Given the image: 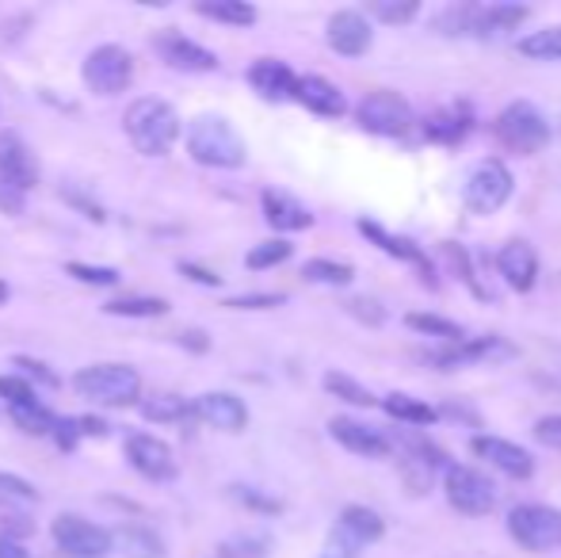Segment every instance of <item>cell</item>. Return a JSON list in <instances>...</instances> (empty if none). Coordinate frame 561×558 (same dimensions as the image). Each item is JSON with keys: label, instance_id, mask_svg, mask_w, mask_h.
Segmentation results:
<instances>
[{"label": "cell", "instance_id": "1", "mask_svg": "<svg viewBox=\"0 0 561 558\" xmlns=\"http://www.w3.org/2000/svg\"><path fill=\"white\" fill-rule=\"evenodd\" d=\"M126 138L134 141V149L146 157H164L180 138V115L172 104L164 100H153V96H141L126 107Z\"/></svg>", "mask_w": 561, "mask_h": 558}, {"label": "cell", "instance_id": "2", "mask_svg": "<svg viewBox=\"0 0 561 558\" xmlns=\"http://www.w3.org/2000/svg\"><path fill=\"white\" fill-rule=\"evenodd\" d=\"M187 153L207 169H241L244 164V138L222 115H199L187 127Z\"/></svg>", "mask_w": 561, "mask_h": 558}, {"label": "cell", "instance_id": "3", "mask_svg": "<svg viewBox=\"0 0 561 558\" xmlns=\"http://www.w3.org/2000/svg\"><path fill=\"white\" fill-rule=\"evenodd\" d=\"M73 390L96 406H130L141 395V375L126 364H92L73 375Z\"/></svg>", "mask_w": 561, "mask_h": 558}, {"label": "cell", "instance_id": "4", "mask_svg": "<svg viewBox=\"0 0 561 558\" xmlns=\"http://www.w3.org/2000/svg\"><path fill=\"white\" fill-rule=\"evenodd\" d=\"M386 440H390V452H398V467H401V478H405L409 493H424L432 486V478H436V470L447 467L444 452H439L428 436H421V432L401 429V432H393V436L386 432Z\"/></svg>", "mask_w": 561, "mask_h": 558}, {"label": "cell", "instance_id": "5", "mask_svg": "<svg viewBox=\"0 0 561 558\" xmlns=\"http://www.w3.org/2000/svg\"><path fill=\"white\" fill-rule=\"evenodd\" d=\"M550 123L547 115L539 112L535 104H527V100H516V104H508L501 115H496V138H501V146H508L512 153H539V149L550 146Z\"/></svg>", "mask_w": 561, "mask_h": 558}, {"label": "cell", "instance_id": "6", "mask_svg": "<svg viewBox=\"0 0 561 558\" xmlns=\"http://www.w3.org/2000/svg\"><path fill=\"white\" fill-rule=\"evenodd\" d=\"M355 119L367 135H378V138H401L413 130L416 115H413V104H409L401 92H390V89H378L370 96L359 100L355 107Z\"/></svg>", "mask_w": 561, "mask_h": 558}, {"label": "cell", "instance_id": "7", "mask_svg": "<svg viewBox=\"0 0 561 558\" xmlns=\"http://www.w3.org/2000/svg\"><path fill=\"white\" fill-rule=\"evenodd\" d=\"M444 493L462 516H485L496 509V486L489 475L466 463H447L444 467Z\"/></svg>", "mask_w": 561, "mask_h": 558}, {"label": "cell", "instance_id": "8", "mask_svg": "<svg viewBox=\"0 0 561 558\" xmlns=\"http://www.w3.org/2000/svg\"><path fill=\"white\" fill-rule=\"evenodd\" d=\"M508 532L524 551H554L561 547V513L539 501H524L508 513Z\"/></svg>", "mask_w": 561, "mask_h": 558}, {"label": "cell", "instance_id": "9", "mask_svg": "<svg viewBox=\"0 0 561 558\" xmlns=\"http://www.w3.org/2000/svg\"><path fill=\"white\" fill-rule=\"evenodd\" d=\"M512 172L504 161H481L478 169L466 176V187H462V200L473 215H496L504 203L512 200Z\"/></svg>", "mask_w": 561, "mask_h": 558}, {"label": "cell", "instance_id": "10", "mask_svg": "<svg viewBox=\"0 0 561 558\" xmlns=\"http://www.w3.org/2000/svg\"><path fill=\"white\" fill-rule=\"evenodd\" d=\"M81 77H84V84L96 92V96H118V92L134 81L130 50H123V46H115V43L96 46V50L84 58Z\"/></svg>", "mask_w": 561, "mask_h": 558}, {"label": "cell", "instance_id": "11", "mask_svg": "<svg viewBox=\"0 0 561 558\" xmlns=\"http://www.w3.org/2000/svg\"><path fill=\"white\" fill-rule=\"evenodd\" d=\"M54 544H58V551H66L69 558H107L115 551L112 532L84 521V516H73V513L54 521Z\"/></svg>", "mask_w": 561, "mask_h": 558}, {"label": "cell", "instance_id": "12", "mask_svg": "<svg viewBox=\"0 0 561 558\" xmlns=\"http://www.w3.org/2000/svg\"><path fill=\"white\" fill-rule=\"evenodd\" d=\"M512 356V344L501 341V337H466V341L444 344L439 352H428V360L436 367H466V364H489V360H504Z\"/></svg>", "mask_w": 561, "mask_h": 558}, {"label": "cell", "instance_id": "13", "mask_svg": "<svg viewBox=\"0 0 561 558\" xmlns=\"http://www.w3.org/2000/svg\"><path fill=\"white\" fill-rule=\"evenodd\" d=\"M126 459L138 475H146L149 482H169L176 478V459H172V447L164 440L149 436V432H138V436L126 440Z\"/></svg>", "mask_w": 561, "mask_h": 558}, {"label": "cell", "instance_id": "14", "mask_svg": "<svg viewBox=\"0 0 561 558\" xmlns=\"http://www.w3.org/2000/svg\"><path fill=\"white\" fill-rule=\"evenodd\" d=\"M470 452L478 459H485L489 467H496L501 475L508 478H531L535 475V459L527 447L512 444V440H501V436H473L470 440Z\"/></svg>", "mask_w": 561, "mask_h": 558}, {"label": "cell", "instance_id": "15", "mask_svg": "<svg viewBox=\"0 0 561 558\" xmlns=\"http://www.w3.org/2000/svg\"><path fill=\"white\" fill-rule=\"evenodd\" d=\"M325 38L336 54H344V58H359V54L370 50L375 31H370V20L363 12H355V8H340V12H333V20H329Z\"/></svg>", "mask_w": 561, "mask_h": 558}, {"label": "cell", "instance_id": "16", "mask_svg": "<svg viewBox=\"0 0 561 558\" xmlns=\"http://www.w3.org/2000/svg\"><path fill=\"white\" fill-rule=\"evenodd\" d=\"M153 50L161 54L172 69H180V73H210V69H218V58L207 50V46L192 43V38L176 35V31H164V35H157Z\"/></svg>", "mask_w": 561, "mask_h": 558}, {"label": "cell", "instance_id": "17", "mask_svg": "<svg viewBox=\"0 0 561 558\" xmlns=\"http://www.w3.org/2000/svg\"><path fill=\"white\" fill-rule=\"evenodd\" d=\"M524 4H466V35L473 38H496L504 31L519 27L527 20Z\"/></svg>", "mask_w": 561, "mask_h": 558}, {"label": "cell", "instance_id": "18", "mask_svg": "<svg viewBox=\"0 0 561 558\" xmlns=\"http://www.w3.org/2000/svg\"><path fill=\"white\" fill-rule=\"evenodd\" d=\"M329 432H333V440L340 447H347L352 455H363V459H382V455H390V440H386V432L375 429V424H363L355 418H333Z\"/></svg>", "mask_w": 561, "mask_h": 558}, {"label": "cell", "instance_id": "19", "mask_svg": "<svg viewBox=\"0 0 561 558\" xmlns=\"http://www.w3.org/2000/svg\"><path fill=\"white\" fill-rule=\"evenodd\" d=\"M0 180L15 187V192H27V187L38 184V164H35V153L23 146L20 135L4 130L0 135Z\"/></svg>", "mask_w": 561, "mask_h": 558}, {"label": "cell", "instance_id": "20", "mask_svg": "<svg viewBox=\"0 0 561 558\" xmlns=\"http://www.w3.org/2000/svg\"><path fill=\"white\" fill-rule=\"evenodd\" d=\"M192 413L199 421H207L210 429H222V432H241L249 424V406L237 395H226V390H210V395L195 398Z\"/></svg>", "mask_w": 561, "mask_h": 558}, {"label": "cell", "instance_id": "21", "mask_svg": "<svg viewBox=\"0 0 561 558\" xmlns=\"http://www.w3.org/2000/svg\"><path fill=\"white\" fill-rule=\"evenodd\" d=\"M249 84L260 92L264 100H272V104H279V100H295V69L287 66V61L279 58H260L249 66Z\"/></svg>", "mask_w": 561, "mask_h": 558}, {"label": "cell", "instance_id": "22", "mask_svg": "<svg viewBox=\"0 0 561 558\" xmlns=\"http://www.w3.org/2000/svg\"><path fill=\"white\" fill-rule=\"evenodd\" d=\"M496 269H501L504 283H508L512 291H531L535 280H539V253H535L527 241H508V246L501 249V257H496Z\"/></svg>", "mask_w": 561, "mask_h": 558}, {"label": "cell", "instance_id": "23", "mask_svg": "<svg viewBox=\"0 0 561 558\" xmlns=\"http://www.w3.org/2000/svg\"><path fill=\"white\" fill-rule=\"evenodd\" d=\"M295 100L306 107V112L325 115V119H340V115L347 112L344 92H340L333 81H325V77H298Z\"/></svg>", "mask_w": 561, "mask_h": 558}, {"label": "cell", "instance_id": "24", "mask_svg": "<svg viewBox=\"0 0 561 558\" xmlns=\"http://www.w3.org/2000/svg\"><path fill=\"white\" fill-rule=\"evenodd\" d=\"M359 230H363V238H370L378 249H382V253H390L393 261H401V264H413V269H421V272H424V280H428V283H436V280H432V276H436V269H432V261L421 253V249L413 246V241L398 238V234L382 230V226L367 223V218H363V223H359Z\"/></svg>", "mask_w": 561, "mask_h": 558}, {"label": "cell", "instance_id": "25", "mask_svg": "<svg viewBox=\"0 0 561 558\" xmlns=\"http://www.w3.org/2000/svg\"><path fill=\"white\" fill-rule=\"evenodd\" d=\"M264 218L275 226L279 234H298V230H310L313 226V215L310 207H302V203L295 200V195L287 192H264Z\"/></svg>", "mask_w": 561, "mask_h": 558}, {"label": "cell", "instance_id": "26", "mask_svg": "<svg viewBox=\"0 0 561 558\" xmlns=\"http://www.w3.org/2000/svg\"><path fill=\"white\" fill-rule=\"evenodd\" d=\"M336 528L344 532V536H352L359 547L378 544V539L386 536V521L375 513V509H367V505H347L344 513H340Z\"/></svg>", "mask_w": 561, "mask_h": 558}, {"label": "cell", "instance_id": "27", "mask_svg": "<svg viewBox=\"0 0 561 558\" xmlns=\"http://www.w3.org/2000/svg\"><path fill=\"white\" fill-rule=\"evenodd\" d=\"M112 547H118L126 558H161L164 544L157 532L138 528V524H123V528L112 532Z\"/></svg>", "mask_w": 561, "mask_h": 558}, {"label": "cell", "instance_id": "28", "mask_svg": "<svg viewBox=\"0 0 561 558\" xmlns=\"http://www.w3.org/2000/svg\"><path fill=\"white\" fill-rule=\"evenodd\" d=\"M382 410L390 413L393 421L413 424V429H428V424H436V421H439V413L432 410L428 402H421V398H413V395H386Z\"/></svg>", "mask_w": 561, "mask_h": 558}, {"label": "cell", "instance_id": "29", "mask_svg": "<svg viewBox=\"0 0 561 558\" xmlns=\"http://www.w3.org/2000/svg\"><path fill=\"white\" fill-rule=\"evenodd\" d=\"M470 112L466 107H455V112H436L428 123H424V135L432 141H447V146H455V141H462L470 135Z\"/></svg>", "mask_w": 561, "mask_h": 558}, {"label": "cell", "instance_id": "30", "mask_svg": "<svg viewBox=\"0 0 561 558\" xmlns=\"http://www.w3.org/2000/svg\"><path fill=\"white\" fill-rule=\"evenodd\" d=\"M195 12L207 15V20L229 23V27H252L256 23V8L244 4V0H203V4H195Z\"/></svg>", "mask_w": 561, "mask_h": 558}, {"label": "cell", "instance_id": "31", "mask_svg": "<svg viewBox=\"0 0 561 558\" xmlns=\"http://www.w3.org/2000/svg\"><path fill=\"white\" fill-rule=\"evenodd\" d=\"M519 54L535 61H561V27H539L519 38Z\"/></svg>", "mask_w": 561, "mask_h": 558}, {"label": "cell", "instance_id": "32", "mask_svg": "<svg viewBox=\"0 0 561 558\" xmlns=\"http://www.w3.org/2000/svg\"><path fill=\"white\" fill-rule=\"evenodd\" d=\"M141 418L157 421V424L184 421V418H192V406H187V398H180V395H153L141 402Z\"/></svg>", "mask_w": 561, "mask_h": 558}, {"label": "cell", "instance_id": "33", "mask_svg": "<svg viewBox=\"0 0 561 558\" xmlns=\"http://www.w3.org/2000/svg\"><path fill=\"white\" fill-rule=\"evenodd\" d=\"M405 326L416 329L424 337H439V341L455 344V341H466V329L458 321H447V318H436V314H405Z\"/></svg>", "mask_w": 561, "mask_h": 558}, {"label": "cell", "instance_id": "34", "mask_svg": "<svg viewBox=\"0 0 561 558\" xmlns=\"http://www.w3.org/2000/svg\"><path fill=\"white\" fill-rule=\"evenodd\" d=\"M104 310L115 314V318H161V314H169V303H164V298L126 295V298H112Z\"/></svg>", "mask_w": 561, "mask_h": 558}, {"label": "cell", "instance_id": "35", "mask_svg": "<svg viewBox=\"0 0 561 558\" xmlns=\"http://www.w3.org/2000/svg\"><path fill=\"white\" fill-rule=\"evenodd\" d=\"M290 253H295V246H290V241H283V238L260 241V246H252V249H249V257H244V269H252V272L275 269V264L290 261Z\"/></svg>", "mask_w": 561, "mask_h": 558}, {"label": "cell", "instance_id": "36", "mask_svg": "<svg viewBox=\"0 0 561 558\" xmlns=\"http://www.w3.org/2000/svg\"><path fill=\"white\" fill-rule=\"evenodd\" d=\"M302 276L310 283H329V287H344L352 283L355 269L352 264H340V261H325V257H313V261L302 264Z\"/></svg>", "mask_w": 561, "mask_h": 558}, {"label": "cell", "instance_id": "37", "mask_svg": "<svg viewBox=\"0 0 561 558\" xmlns=\"http://www.w3.org/2000/svg\"><path fill=\"white\" fill-rule=\"evenodd\" d=\"M325 390L333 398H340V402L347 406H359V410H367V406H375V395H370L367 387H359L355 379H347L344 372H329L325 375Z\"/></svg>", "mask_w": 561, "mask_h": 558}, {"label": "cell", "instance_id": "38", "mask_svg": "<svg viewBox=\"0 0 561 558\" xmlns=\"http://www.w3.org/2000/svg\"><path fill=\"white\" fill-rule=\"evenodd\" d=\"M8 413H12V421L20 424L23 432H35V436H46V432H54V424H58V418H54L43 402L20 406V410H8Z\"/></svg>", "mask_w": 561, "mask_h": 558}, {"label": "cell", "instance_id": "39", "mask_svg": "<svg viewBox=\"0 0 561 558\" xmlns=\"http://www.w3.org/2000/svg\"><path fill=\"white\" fill-rule=\"evenodd\" d=\"M0 402L8 410H20V406H35L38 395L27 379H15V375H0Z\"/></svg>", "mask_w": 561, "mask_h": 558}, {"label": "cell", "instance_id": "40", "mask_svg": "<svg viewBox=\"0 0 561 558\" xmlns=\"http://www.w3.org/2000/svg\"><path fill=\"white\" fill-rule=\"evenodd\" d=\"M0 501L4 505H31V501H38V490L15 475H0Z\"/></svg>", "mask_w": 561, "mask_h": 558}, {"label": "cell", "instance_id": "41", "mask_svg": "<svg viewBox=\"0 0 561 558\" xmlns=\"http://www.w3.org/2000/svg\"><path fill=\"white\" fill-rule=\"evenodd\" d=\"M370 15L375 20H382V23H413L416 15H421V4L416 0H405V4H370Z\"/></svg>", "mask_w": 561, "mask_h": 558}, {"label": "cell", "instance_id": "42", "mask_svg": "<svg viewBox=\"0 0 561 558\" xmlns=\"http://www.w3.org/2000/svg\"><path fill=\"white\" fill-rule=\"evenodd\" d=\"M363 547L355 544L352 536H344L340 528H333V536L325 539V547H321V558H359Z\"/></svg>", "mask_w": 561, "mask_h": 558}, {"label": "cell", "instance_id": "43", "mask_svg": "<svg viewBox=\"0 0 561 558\" xmlns=\"http://www.w3.org/2000/svg\"><path fill=\"white\" fill-rule=\"evenodd\" d=\"M69 276H77L81 283H96V287H112L118 283V272L115 269H92V264H66Z\"/></svg>", "mask_w": 561, "mask_h": 558}, {"label": "cell", "instance_id": "44", "mask_svg": "<svg viewBox=\"0 0 561 558\" xmlns=\"http://www.w3.org/2000/svg\"><path fill=\"white\" fill-rule=\"evenodd\" d=\"M267 539H229L222 544V558H264Z\"/></svg>", "mask_w": 561, "mask_h": 558}, {"label": "cell", "instance_id": "45", "mask_svg": "<svg viewBox=\"0 0 561 558\" xmlns=\"http://www.w3.org/2000/svg\"><path fill=\"white\" fill-rule=\"evenodd\" d=\"M535 440L547 447H554V452H561V418L554 413V418H539L535 421Z\"/></svg>", "mask_w": 561, "mask_h": 558}, {"label": "cell", "instance_id": "46", "mask_svg": "<svg viewBox=\"0 0 561 558\" xmlns=\"http://www.w3.org/2000/svg\"><path fill=\"white\" fill-rule=\"evenodd\" d=\"M283 303H287L283 295H241V298H229L226 306H233V310H272V306Z\"/></svg>", "mask_w": 561, "mask_h": 558}, {"label": "cell", "instance_id": "47", "mask_svg": "<svg viewBox=\"0 0 561 558\" xmlns=\"http://www.w3.org/2000/svg\"><path fill=\"white\" fill-rule=\"evenodd\" d=\"M347 310L352 314H359L363 321H370V326H378V321L386 318V310L378 303H370V298H352V303H347Z\"/></svg>", "mask_w": 561, "mask_h": 558}, {"label": "cell", "instance_id": "48", "mask_svg": "<svg viewBox=\"0 0 561 558\" xmlns=\"http://www.w3.org/2000/svg\"><path fill=\"white\" fill-rule=\"evenodd\" d=\"M0 210H4V215H20L23 210V192H15L8 180H0Z\"/></svg>", "mask_w": 561, "mask_h": 558}, {"label": "cell", "instance_id": "49", "mask_svg": "<svg viewBox=\"0 0 561 558\" xmlns=\"http://www.w3.org/2000/svg\"><path fill=\"white\" fill-rule=\"evenodd\" d=\"M15 367H23V372H27V375H35V379H38V383H46V387H58V375L46 372V364H38V360L20 356V360H15Z\"/></svg>", "mask_w": 561, "mask_h": 558}, {"label": "cell", "instance_id": "50", "mask_svg": "<svg viewBox=\"0 0 561 558\" xmlns=\"http://www.w3.org/2000/svg\"><path fill=\"white\" fill-rule=\"evenodd\" d=\"M237 498H241L244 505H252V509H267V513H275V509H279V501H267V498H260V493L241 490V486H237Z\"/></svg>", "mask_w": 561, "mask_h": 558}, {"label": "cell", "instance_id": "51", "mask_svg": "<svg viewBox=\"0 0 561 558\" xmlns=\"http://www.w3.org/2000/svg\"><path fill=\"white\" fill-rule=\"evenodd\" d=\"M0 558H31V555H27V547H23L20 539L0 536Z\"/></svg>", "mask_w": 561, "mask_h": 558}, {"label": "cell", "instance_id": "52", "mask_svg": "<svg viewBox=\"0 0 561 558\" xmlns=\"http://www.w3.org/2000/svg\"><path fill=\"white\" fill-rule=\"evenodd\" d=\"M180 272H184V276H192L195 283H207V287H218V283H222V280H218V276H210V272H203V269H195V264H180Z\"/></svg>", "mask_w": 561, "mask_h": 558}, {"label": "cell", "instance_id": "53", "mask_svg": "<svg viewBox=\"0 0 561 558\" xmlns=\"http://www.w3.org/2000/svg\"><path fill=\"white\" fill-rule=\"evenodd\" d=\"M180 344H184V349H187V344H192L195 352H207V333H199V329H192V333L180 337Z\"/></svg>", "mask_w": 561, "mask_h": 558}, {"label": "cell", "instance_id": "54", "mask_svg": "<svg viewBox=\"0 0 561 558\" xmlns=\"http://www.w3.org/2000/svg\"><path fill=\"white\" fill-rule=\"evenodd\" d=\"M8 303V283H0V306Z\"/></svg>", "mask_w": 561, "mask_h": 558}]
</instances>
